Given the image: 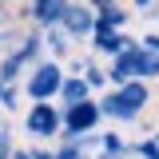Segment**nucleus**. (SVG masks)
Segmentation results:
<instances>
[{
    "label": "nucleus",
    "instance_id": "nucleus-1",
    "mask_svg": "<svg viewBox=\"0 0 159 159\" xmlns=\"http://www.w3.org/2000/svg\"><path fill=\"white\" fill-rule=\"evenodd\" d=\"M143 99H147V92L143 88H123V92H116V96L107 99V111L111 116H119V119H127V116H135V107H143Z\"/></svg>",
    "mask_w": 159,
    "mask_h": 159
},
{
    "label": "nucleus",
    "instance_id": "nucleus-3",
    "mask_svg": "<svg viewBox=\"0 0 159 159\" xmlns=\"http://www.w3.org/2000/svg\"><path fill=\"white\" fill-rule=\"evenodd\" d=\"M96 107H92V103H84V99H80L76 107H72V111H68V123H72V127H76V131H84V127H92V123H96Z\"/></svg>",
    "mask_w": 159,
    "mask_h": 159
},
{
    "label": "nucleus",
    "instance_id": "nucleus-5",
    "mask_svg": "<svg viewBox=\"0 0 159 159\" xmlns=\"http://www.w3.org/2000/svg\"><path fill=\"white\" fill-rule=\"evenodd\" d=\"M36 12H40V20H64V12H68V0H40Z\"/></svg>",
    "mask_w": 159,
    "mask_h": 159
},
{
    "label": "nucleus",
    "instance_id": "nucleus-2",
    "mask_svg": "<svg viewBox=\"0 0 159 159\" xmlns=\"http://www.w3.org/2000/svg\"><path fill=\"white\" fill-rule=\"evenodd\" d=\"M28 88H32V96H36V99L52 96V92L60 88V68H56V64H44V68L36 72V80H32Z\"/></svg>",
    "mask_w": 159,
    "mask_h": 159
},
{
    "label": "nucleus",
    "instance_id": "nucleus-6",
    "mask_svg": "<svg viewBox=\"0 0 159 159\" xmlns=\"http://www.w3.org/2000/svg\"><path fill=\"white\" fill-rule=\"evenodd\" d=\"M64 16L72 24V32H88V28H92V12H88V8H68Z\"/></svg>",
    "mask_w": 159,
    "mask_h": 159
},
{
    "label": "nucleus",
    "instance_id": "nucleus-7",
    "mask_svg": "<svg viewBox=\"0 0 159 159\" xmlns=\"http://www.w3.org/2000/svg\"><path fill=\"white\" fill-rule=\"evenodd\" d=\"M68 99L80 103V99H84V84H68Z\"/></svg>",
    "mask_w": 159,
    "mask_h": 159
},
{
    "label": "nucleus",
    "instance_id": "nucleus-4",
    "mask_svg": "<svg viewBox=\"0 0 159 159\" xmlns=\"http://www.w3.org/2000/svg\"><path fill=\"white\" fill-rule=\"evenodd\" d=\"M28 127L40 131V135H44V131H52V127H56V111H52L48 103H40L36 111H32V119H28Z\"/></svg>",
    "mask_w": 159,
    "mask_h": 159
}]
</instances>
